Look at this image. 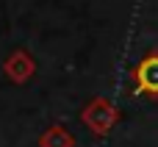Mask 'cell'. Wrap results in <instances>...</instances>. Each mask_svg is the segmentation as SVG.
Returning a JSON list of instances; mask_svg holds the SVG:
<instances>
[{
    "label": "cell",
    "instance_id": "6da1fadb",
    "mask_svg": "<svg viewBox=\"0 0 158 147\" xmlns=\"http://www.w3.org/2000/svg\"><path fill=\"white\" fill-rule=\"evenodd\" d=\"M81 120L83 125L94 133V136H108L114 131V125L119 122V111L111 100L106 97H92L83 108H81Z\"/></svg>",
    "mask_w": 158,
    "mask_h": 147
},
{
    "label": "cell",
    "instance_id": "7a4b0ae2",
    "mask_svg": "<svg viewBox=\"0 0 158 147\" xmlns=\"http://www.w3.org/2000/svg\"><path fill=\"white\" fill-rule=\"evenodd\" d=\"M131 81H133V94H150L158 97V50L142 56V61L131 69Z\"/></svg>",
    "mask_w": 158,
    "mask_h": 147
},
{
    "label": "cell",
    "instance_id": "3957f363",
    "mask_svg": "<svg viewBox=\"0 0 158 147\" xmlns=\"http://www.w3.org/2000/svg\"><path fill=\"white\" fill-rule=\"evenodd\" d=\"M36 72V61L28 50H11L3 61V75L11 83H28Z\"/></svg>",
    "mask_w": 158,
    "mask_h": 147
},
{
    "label": "cell",
    "instance_id": "277c9868",
    "mask_svg": "<svg viewBox=\"0 0 158 147\" xmlns=\"http://www.w3.org/2000/svg\"><path fill=\"white\" fill-rule=\"evenodd\" d=\"M39 147H75V136L64 128V125H50L42 136H39Z\"/></svg>",
    "mask_w": 158,
    "mask_h": 147
}]
</instances>
